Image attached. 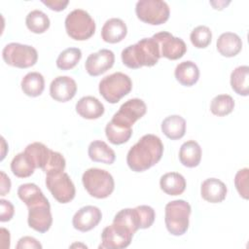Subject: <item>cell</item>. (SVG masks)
Wrapping results in <instances>:
<instances>
[{
  "label": "cell",
  "instance_id": "obj_1",
  "mask_svg": "<svg viewBox=\"0 0 249 249\" xmlns=\"http://www.w3.org/2000/svg\"><path fill=\"white\" fill-rule=\"evenodd\" d=\"M163 153V144L155 134L143 135L126 155L128 167L135 172L145 171L158 163Z\"/></svg>",
  "mask_w": 249,
  "mask_h": 249
},
{
  "label": "cell",
  "instance_id": "obj_2",
  "mask_svg": "<svg viewBox=\"0 0 249 249\" xmlns=\"http://www.w3.org/2000/svg\"><path fill=\"white\" fill-rule=\"evenodd\" d=\"M123 63L131 69H138L142 66H154L158 63L160 53L157 41L151 38H143L136 44L130 45L122 52Z\"/></svg>",
  "mask_w": 249,
  "mask_h": 249
},
{
  "label": "cell",
  "instance_id": "obj_3",
  "mask_svg": "<svg viewBox=\"0 0 249 249\" xmlns=\"http://www.w3.org/2000/svg\"><path fill=\"white\" fill-rule=\"evenodd\" d=\"M156 213L149 205H139L135 208L120 210L114 217L113 222L119 223L128 229L133 234L139 230L150 228L155 221Z\"/></svg>",
  "mask_w": 249,
  "mask_h": 249
},
{
  "label": "cell",
  "instance_id": "obj_4",
  "mask_svg": "<svg viewBox=\"0 0 249 249\" xmlns=\"http://www.w3.org/2000/svg\"><path fill=\"white\" fill-rule=\"evenodd\" d=\"M164 222L167 231L176 236L184 234L189 228L191 205L184 199L169 201L164 208Z\"/></svg>",
  "mask_w": 249,
  "mask_h": 249
},
{
  "label": "cell",
  "instance_id": "obj_5",
  "mask_svg": "<svg viewBox=\"0 0 249 249\" xmlns=\"http://www.w3.org/2000/svg\"><path fill=\"white\" fill-rule=\"evenodd\" d=\"M82 182L87 192L95 198H106L114 191L113 176L100 168H89L82 176Z\"/></svg>",
  "mask_w": 249,
  "mask_h": 249
},
{
  "label": "cell",
  "instance_id": "obj_6",
  "mask_svg": "<svg viewBox=\"0 0 249 249\" xmlns=\"http://www.w3.org/2000/svg\"><path fill=\"white\" fill-rule=\"evenodd\" d=\"M132 89V82L124 73L115 72L105 76L99 83V93L111 104L119 102L124 96L128 94Z\"/></svg>",
  "mask_w": 249,
  "mask_h": 249
},
{
  "label": "cell",
  "instance_id": "obj_7",
  "mask_svg": "<svg viewBox=\"0 0 249 249\" xmlns=\"http://www.w3.org/2000/svg\"><path fill=\"white\" fill-rule=\"evenodd\" d=\"M65 30L69 37L77 41L89 39L95 32V22L83 9H75L65 18Z\"/></svg>",
  "mask_w": 249,
  "mask_h": 249
},
{
  "label": "cell",
  "instance_id": "obj_8",
  "mask_svg": "<svg viewBox=\"0 0 249 249\" xmlns=\"http://www.w3.org/2000/svg\"><path fill=\"white\" fill-rule=\"evenodd\" d=\"M2 57L4 61L11 66L28 68L37 62L38 53L29 45L10 43L4 47L2 51Z\"/></svg>",
  "mask_w": 249,
  "mask_h": 249
},
{
  "label": "cell",
  "instance_id": "obj_9",
  "mask_svg": "<svg viewBox=\"0 0 249 249\" xmlns=\"http://www.w3.org/2000/svg\"><path fill=\"white\" fill-rule=\"evenodd\" d=\"M137 18L148 24L160 25L169 18L170 10L162 0H139L135 6Z\"/></svg>",
  "mask_w": 249,
  "mask_h": 249
},
{
  "label": "cell",
  "instance_id": "obj_10",
  "mask_svg": "<svg viewBox=\"0 0 249 249\" xmlns=\"http://www.w3.org/2000/svg\"><path fill=\"white\" fill-rule=\"evenodd\" d=\"M46 186L53 196L60 203H68L75 197V186L69 175L63 171L47 174Z\"/></svg>",
  "mask_w": 249,
  "mask_h": 249
},
{
  "label": "cell",
  "instance_id": "obj_11",
  "mask_svg": "<svg viewBox=\"0 0 249 249\" xmlns=\"http://www.w3.org/2000/svg\"><path fill=\"white\" fill-rule=\"evenodd\" d=\"M147 111L145 102L140 98H131L126 100L116 112L111 122L123 127L131 128L133 124L141 119Z\"/></svg>",
  "mask_w": 249,
  "mask_h": 249
},
{
  "label": "cell",
  "instance_id": "obj_12",
  "mask_svg": "<svg viewBox=\"0 0 249 249\" xmlns=\"http://www.w3.org/2000/svg\"><path fill=\"white\" fill-rule=\"evenodd\" d=\"M133 233L124 226L113 222L112 225L104 228L101 233V244L99 248L122 249L127 247L132 239Z\"/></svg>",
  "mask_w": 249,
  "mask_h": 249
},
{
  "label": "cell",
  "instance_id": "obj_13",
  "mask_svg": "<svg viewBox=\"0 0 249 249\" xmlns=\"http://www.w3.org/2000/svg\"><path fill=\"white\" fill-rule=\"evenodd\" d=\"M153 38L159 45L160 56L176 60L181 58L187 52L185 42L181 38L174 37L169 32L162 31L156 33L153 35Z\"/></svg>",
  "mask_w": 249,
  "mask_h": 249
},
{
  "label": "cell",
  "instance_id": "obj_14",
  "mask_svg": "<svg viewBox=\"0 0 249 249\" xmlns=\"http://www.w3.org/2000/svg\"><path fill=\"white\" fill-rule=\"evenodd\" d=\"M28 208V226L38 232H46L53 224L51 205L49 200L33 204Z\"/></svg>",
  "mask_w": 249,
  "mask_h": 249
},
{
  "label": "cell",
  "instance_id": "obj_15",
  "mask_svg": "<svg viewBox=\"0 0 249 249\" xmlns=\"http://www.w3.org/2000/svg\"><path fill=\"white\" fill-rule=\"evenodd\" d=\"M114 62V53L108 49H101L88 56L85 62V68L89 75L96 77L112 68Z\"/></svg>",
  "mask_w": 249,
  "mask_h": 249
},
{
  "label": "cell",
  "instance_id": "obj_16",
  "mask_svg": "<svg viewBox=\"0 0 249 249\" xmlns=\"http://www.w3.org/2000/svg\"><path fill=\"white\" fill-rule=\"evenodd\" d=\"M102 213L100 209L93 205L81 207L73 216V227L80 231H89L95 228L101 221Z\"/></svg>",
  "mask_w": 249,
  "mask_h": 249
},
{
  "label": "cell",
  "instance_id": "obj_17",
  "mask_svg": "<svg viewBox=\"0 0 249 249\" xmlns=\"http://www.w3.org/2000/svg\"><path fill=\"white\" fill-rule=\"evenodd\" d=\"M77 92V84L69 76H58L50 85V94L58 102H66L72 99Z\"/></svg>",
  "mask_w": 249,
  "mask_h": 249
},
{
  "label": "cell",
  "instance_id": "obj_18",
  "mask_svg": "<svg viewBox=\"0 0 249 249\" xmlns=\"http://www.w3.org/2000/svg\"><path fill=\"white\" fill-rule=\"evenodd\" d=\"M227 193V186L217 178L205 179L200 187V195L202 198L210 203L222 202L226 198Z\"/></svg>",
  "mask_w": 249,
  "mask_h": 249
},
{
  "label": "cell",
  "instance_id": "obj_19",
  "mask_svg": "<svg viewBox=\"0 0 249 249\" xmlns=\"http://www.w3.org/2000/svg\"><path fill=\"white\" fill-rule=\"evenodd\" d=\"M127 33V27L124 21L118 18H112L105 21L101 29V38L103 41L116 44L121 42Z\"/></svg>",
  "mask_w": 249,
  "mask_h": 249
},
{
  "label": "cell",
  "instance_id": "obj_20",
  "mask_svg": "<svg viewBox=\"0 0 249 249\" xmlns=\"http://www.w3.org/2000/svg\"><path fill=\"white\" fill-rule=\"evenodd\" d=\"M76 112L84 119L95 120L104 114L103 104L94 96H83L76 103Z\"/></svg>",
  "mask_w": 249,
  "mask_h": 249
},
{
  "label": "cell",
  "instance_id": "obj_21",
  "mask_svg": "<svg viewBox=\"0 0 249 249\" xmlns=\"http://www.w3.org/2000/svg\"><path fill=\"white\" fill-rule=\"evenodd\" d=\"M216 46L223 56L232 57L241 51L242 41L236 33L225 32L219 36Z\"/></svg>",
  "mask_w": 249,
  "mask_h": 249
},
{
  "label": "cell",
  "instance_id": "obj_22",
  "mask_svg": "<svg viewBox=\"0 0 249 249\" xmlns=\"http://www.w3.org/2000/svg\"><path fill=\"white\" fill-rule=\"evenodd\" d=\"M174 76L182 86L192 87L198 81L199 69L197 65L191 60L182 61L176 66Z\"/></svg>",
  "mask_w": 249,
  "mask_h": 249
},
{
  "label": "cell",
  "instance_id": "obj_23",
  "mask_svg": "<svg viewBox=\"0 0 249 249\" xmlns=\"http://www.w3.org/2000/svg\"><path fill=\"white\" fill-rule=\"evenodd\" d=\"M179 160L186 167H196L199 164L201 160V148L195 140L184 142L179 151Z\"/></svg>",
  "mask_w": 249,
  "mask_h": 249
},
{
  "label": "cell",
  "instance_id": "obj_24",
  "mask_svg": "<svg viewBox=\"0 0 249 249\" xmlns=\"http://www.w3.org/2000/svg\"><path fill=\"white\" fill-rule=\"evenodd\" d=\"M88 154L91 160L106 164H112L116 159L114 150L102 140H94L90 142L89 145Z\"/></svg>",
  "mask_w": 249,
  "mask_h": 249
},
{
  "label": "cell",
  "instance_id": "obj_25",
  "mask_svg": "<svg viewBox=\"0 0 249 249\" xmlns=\"http://www.w3.org/2000/svg\"><path fill=\"white\" fill-rule=\"evenodd\" d=\"M160 189L169 196L181 195L186 189V180L178 172H167L160 179Z\"/></svg>",
  "mask_w": 249,
  "mask_h": 249
},
{
  "label": "cell",
  "instance_id": "obj_26",
  "mask_svg": "<svg viewBox=\"0 0 249 249\" xmlns=\"http://www.w3.org/2000/svg\"><path fill=\"white\" fill-rule=\"evenodd\" d=\"M161 131L171 140L180 139L186 132V121L179 115L168 116L161 123Z\"/></svg>",
  "mask_w": 249,
  "mask_h": 249
},
{
  "label": "cell",
  "instance_id": "obj_27",
  "mask_svg": "<svg viewBox=\"0 0 249 249\" xmlns=\"http://www.w3.org/2000/svg\"><path fill=\"white\" fill-rule=\"evenodd\" d=\"M20 86L23 93L36 97L41 95L45 89V79L39 72H29L22 78Z\"/></svg>",
  "mask_w": 249,
  "mask_h": 249
},
{
  "label": "cell",
  "instance_id": "obj_28",
  "mask_svg": "<svg viewBox=\"0 0 249 249\" xmlns=\"http://www.w3.org/2000/svg\"><path fill=\"white\" fill-rule=\"evenodd\" d=\"M24 152L31 159L35 167L43 170L49 161L52 150L41 142H33L26 146Z\"/></svg>",
  "mask_w": 249,
  "mask_h": 249
},
{
  "label": "cell",
  "instance_id": "obj_29",
  "mask_svg": "<svg viewBox=\"0 0 249 249\" xmlns=\"http://www.w3.org/2000/svg\"><path fill=\"white\" fill-rule=\"evenodd\" d=\"M231 86L233 91L242 96L249 92V67L241 65L236 67L231 74Z\"/></svg>",
  "mask_w": 249,
  "mask_h": 249
},
{
  "label": "cell",
  "instance_id": "obj_30",
  "mask_svg": "<svg viewBox=\"0 0 249 249\" xmlns=\"http://www.w3.org/2000/svg\"><path fill=\"white\" fill-rule=\"evenodd\" d=\"M35 165L28 155L23 151L14 157L11 161V170L18 178H26L33 174Z\"/></svg>",
  "mask_w": 249,
  "mask_h": 249
},
{
  "label": "cell",
  "instance_id": "obj_31",
  "mask_svg": "<svg viewBox=\"0 0 249 249\" xmlns=\"http://www.w3.org/2000/svg\"><path fill=\"white\" fill-rule=\"evenodd\" d=\"M18 196L27 207L48 199L41 189L34 183H25L20 185L18 189Z\"/></svg>",
  "mask_w": 249,
  "mask_h": 249
},
{
  "label": "cell",
  "instance_id": "obj_32",
  "mask_svg": "<svg viewBox=\"0 0 249 249\" xmlns=\"http://www.w3.org/2000/svg\"><path fill=\"white\" fill-rule=\"evenodd\" d=\"M49 17L40 10H33L29 12L25 18V24L27 28L36 34H41L47 31L50 27Z\"/></svg>",
  "mask_w": 249,
  "mask_h": 249
},
{
  "label": "cell",
  "instance_id": "obj_33",
  "mask_svg": "<svg viewBox=\"0 0 249 249\" xmlns=\"http://www.w3.org/2000/svg\"><path fill=\"white\" fill-rule=\"evenodd\" d=\"M105 134L112 144L121 145L129 140L132 135V128L123 127L110 121L105 126Z\"/></svg>",
  "mask_w": 249,
  "mask_h": 249
},
{
  "label": "cell",
  "instance_id": "obj_34",
  "mask_svg": "<svg viewBox=\"0 0 249 249\" xmlns=\"http://www.w3.org/2000/svg\"><path fill=\"white\" fill-rule=\"evenodd\" d=\"M234 100L229 94L216 95L210 103V111L218 117H224L233 111Z\"/></svg>",
  "mask_w": 249,
  "mask_h": 249
},
{
  "label": "cell",
  "instance_id": "obj_35",
  "mask_svg": "<svg viewBox=\"0 0 249 249\" xmlns=\"http://www.w3.org/2000/svg\"><path fill=\"white\" fill-rule=\"evenodd\" d=\"M81 58L82 52L79 48H67L56 58V66L61 70H70L78 64Z\"/></svg>",
  "mask_w": 249,
  "mask_h": 249
},
{
  "label": "cell",
  "instance_id": "obj_36",
  "mask_svg": "<svg viewBox=\"0 0 249 249\" xmlns=\"http://www.w3.org/2000/svg\"><path fill=\"white\" fill-rule=\"evenodd\" d=\"M190 39L196 48L204 49L211 43L212 32L208 26L198 25L192 30Z\"/></svg>",
  "mask_w": 249,
  "mask_h": 249
},
{
  "label": "cell",
  "instance_id": "obj_37",
  "mask_svg": "<svg viewBox=\"0 0 249 249\" xmlns=\"http://www.w3.org/2000/svg\"><path fill=\"white\" fill-rule=\"evenodd\" d=\"M65 165H66V161L64 157L60 153L52 150L49 161L45 166V168L43 169V171L46 174L61 172V171H64Z\"/></svg>",
  "mask_w": 249,
  "mask_h": 249
},
{
  "label": "cell",
  "instance_id": "obj_38",
  "mask_svg": "<svg viewBox=\"0 0 249 249\" xmlns=\"http://www.w3.org/2000/svg\"><path fill=\"white\" fill-rule=\"evenodd\" d=\"M248 178H249V169L247 167L238 170L234 177V185L240 196L244 199L248 198Z\"/></svg>",
  "mask_w": 249,
  "mask_h": 249
},
{
  "label": "cell",
  "instance_id": "obj_39",
  "mask_svg": "<svg viewBox=\"0 0 249 249\" xmlns=\"http://www.w3.org/2000/svg\"><path fill=\"white\" fill-rule=\"evenodd\" d=\"M0 206H1V213H0V221L1 222H8L10 221L15 213L14 205L11 201L6 200L4 198L0 199Z\"/></svg>",
  "mask_w": 249,
  "mask_h": 249
},
{
  "label": "cell",
  "instance_id": "obj_40",
  "mask_svg": "<svg viewBox=\"0 0 249 249\" xmlns=\"http://www.w3.org/2000/svg\"><path fill=\"white\" fill-rule=\"evenodd\" d=\"M16 248L17 249H24V248L41 249L42 245L36 238H34L32 236H23L18 239Z\"/></svg>",
  "mask_w": 249,
  "mask_h": 249
},
{
  "label": "cell",
  "instance_id": "obj_41",
  "mask_svg": "<svg viewBox=\"0 0 249 249\" xmlns=\"http://www.w3.org/2000/svg\"><path fill=\"white\" fill-rule=\"evenodd\" d=\"M42 3L49 7L51 10L55 12H60L66 8L69 1L67 0H43Z\"/></svg>",
  "mask_w": 249,
  "mask_h": 249
},
{
  "label": "cell",
  "instance_id": "obj_42",
  "mask_svg": "<svg viewBox=\"0 0 249 249\" xmlns=\"http://www.w3.org/2000/svg\"><path fill=\"white\" fill-rule=\"evenodd\" d=\"M1 175V188H0V195L5 196L7 193L11 190V180L10 178L5 174L4 171H0Z\"/></svg>",
  "mask_w": 249,
  "mask_h": 249
},
{
  "label": "cell",
  "instance_id": "obj_43",
  "mask_svg": "<svg viewBox=\"0 0 249 249\" xmlns=\"http://www.w3.org/2000/svg\"><path fill=\"white\" fill-rule=\"evenodd\" d=\"M1 241L2 248L10 247V231L4 228H1Z\"/></svg>",
  "mask_w": 249,
  "mask_h": 249
}]
</instances>
